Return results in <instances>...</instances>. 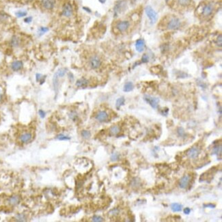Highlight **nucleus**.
Segmentation results:
<instances>
[{"label": "nucleus", "instance_id": "obj_1", "mask_svg": "<svg viewBox=\"0 0 222 222\" xmlns=\"http://www.w3.org/2000/svg\"><path fill=\"white\" fill-rule=\"evenodd\" d=\"M145 12L146 16L149 18L150 24L153 25L157 22L158 19V14L155 10L150 6H148L145 8Z\"/></svg>", "mask_w": 222, "mask_h": 222}, {"label": "nucleus", "instance_id": "obj_2", "mask_svg": "<svg viewBox=\"0 0 222 222\" xmlns=\"http://www.w3.org/2000/svg\"><path fill=\"white\" fill-rule=\"evenodd\" d=\"M181 22L179 18L174 17L171 18L169 21L167 23V28L169 30H178L181 27Z\"/></svg>", "mask_w": 222, "mask_h": 222}, {"label": "nucleus", "instance_id": "obj_3", "mask_svg": "<svg viewBox=\"0 0 222 222\" xmlns=\"http://www.w3.org/2000/svg\"><path fill=\"white\" fill-rule=\"evenodd\" d=\"M186 154H187V156L189 159H196L200 155V148L198 147V146H193V147L190 148L189 149L187 150Z\"/></svg>", "mask_w": 222, "mask_h": 222}, {"label": "nucleus", "instance_id": "obj_4", "mask_svg": "<svg viewBox=\"0 0 222 222\" xmlns=\"http://www.w3.org/2000/svg\"><path fill=\"white\" fill-rule=\"evenodd\" d=\"M101 60H100V58L98 56H92L90 58L89 64L92 69H98L101 66Z\"/></svg>", "mask_w": 222, "mask_h": 222}, {"label": "nucleus", "instance_id": "obj_5", "mask_svg": "<svg viewBox=\"0 0 222 222\" xmlns=\"http://www.w3.org/2000/svg\"><path fill=\"white\" fill-rule=\"evenodd\" d=\"M144 100H145L148 104H149L152 108H157L159 102V99L158 98L153 97V96H151L150 95H144Z\"/></svg>", "mask_w": 222, "mask_h": 222}, {"label": "nucleus", "instance_id": "obj_6", "mask_svg": "<svg viewBox=\"0 0 222 222\" xmlns=\"http://www.w3.org/2000/svg\"><path fill=\"white\" fill-rule=\"evenodd\" d=\"M62 14L64 17L70 18L73 14V8L70 3L64 4L62 8Z\"/></svg>", "mask_w": 222, "mask_h": 222}, {"label": "nucleus", "instance_id": "obj_7", "mask_svg": "<svg viewBox=\"0 0 222 222\" xmlns=\"http://www.w3.org/2000/svg\"><path fill=\"white\" fill-rule=\"evenodd\" d=\"M56 0H41V5L44 9L51 10L55 8Z\"/></svg>", "mask_w": 222, "mask_h": 222}, {"label": "nucleus", "instance_id": "obj_8", "mask_svg": "<svg viewBox=\"0 0 222 222\" xmlns=\"http://www.w3.org/2000/svg\"><path fill=\"white\" fill-rule=\"evenodd\" d=\"M126 2L125 1H120L117 3L114 6V16H116L118 15V14H120L122 12L123 10H125L126 8Z\"/></svg>", "mask_w": 222, "mask_h": 222}, {"label": "nucleus", "instance_id": "obj_9", "mask_svg": "<svg viewBox=\"0 0 222 222\" xmlns=\"http://www.w3.org/2000/svg\"><path fill=\"white\" fill-rule=\"evenodd\" d=\"M190 181H191V176L189 175H188V174L184 175L179 181V187L183 189H186V188L188 187V185H189Z\"/></svg>", "mask_w": 222, "mask_h": 222}, {"label": "nucleus", "instance_id": "obj_10", "mask_svg": "<svg viewBox=\"0 0 222 222\" xmlns=\"http://www.w3.org/2000/svg\"><path fill=\"white\" fill-rule=\"evenodd\" d=\"M130 27V23L129 21H120L116 24V28L121 32L127 31Z\"/></svg>", "mask_w": 222, "mask_h": 222}, {"label": "nucleus", "instance_id": "obj_11", "mask_svg": "<svg viewBox=\"0 0 222 222\" xmlns=\"http://www.w3.org/2000/svg\"><path fill=\"white\" fill-rule=\"evenodd\" d=\"M95 118L100 122H106L109 118V115L105 111H100L96 114Z\"/></svg>", "mask_w": 222, "mask_h": 222}, {"label": "nucleus", "instance_id": "obj_12", "mask_svg": "<svg viewBox=\"0 0 222 222\" xmlns=\"http://www.w3.org/2000/svg\"><path fill=\"white\" fill-rule=\"evenodd\" d=\"M213 9H214V6H213L212 4L209 3V4H206V5L203 7V9H202L203 15L205 16H210L211 14L213 13Z\"/></svg>", "mask_w": 222, "mask_h": 222}, {"label": "nucleus", "instance_id": "obj_13", "mask_svg": "<svg viewBox=\"0 0 222 222\" xmlns=\"http://www.w3.org/2000/svg\"><path fill=\"white\" fill-rule=\"evenodd\" d=\"M10 67L13 71H18L21 70L23 67V62L21 60H15V61L12 62Z\"/></svg>", "mask_w": 222, "mask_h": 222}, {"label": "nucleus", "instance_id": "obj_14", "mask_svg": "<svg viewBox=\"0 0 222 222\" xmlns=\"http://www.w3.org/2000/svg\"><path fill=\"white\" fill-rule=\"evenodd\" d=\"M32 139V135L31 133H29V132H27V133H24L21 134L19 137V139L21 142L22 143L26 144V143H28L30 142L31 140Z\"/></svg>", "mask_w": 222, "mask_h": 222}, {"label": "nucleus", "instance_id": "obj_15", "mask_svg": "<svg viewBox=\"0 0 222 222\" xmlns=\"http://www.w3.org/2000/svg\"><path fill=\"white\" fill-rule=\"evenodd\" d=\"M144 49H145V43L144 40L138 39L137 41H136L135 49L137 50V51L140 53V52L144 51Z\"/></svg>", "mask_w": 222, "mask_h": 222}, {"label": "nucleus", "instance_id": "obj_16", "mask_svg": "<svg viewBox=\"0 0 222 222\" xmlns=\"http://www.w3.org/2000/svg\"><path fill=\"white\" fill-rule=\"evenodd\" d=\"M88 83H89V81L88 79L85 78H81L76 81L75 85H76V86L78 88H85L88 85Z\"/></svg>", "mask_w": 222, "mask_h": 222}, {"label": "nucleus", "instance_id": "obj_17", "mask_svg": "<svg viewBox=\"0 0 222 222\" xmlns=\"http://www.w3.org/2000/svg\"><path fill=\"white\" fill-rule=\"evenodd\" d=\"M58 78H59V77H58L57 73H56L53 77V90L56 93V96L57 95L58 92V85H59Z\"/></svg>", "mask_w": 222, "mask_h": 222}, {"label": "nucleus", "instance_id": "obj_18", "mask_svg": "<svg viewBox=\"0 0 222 222\" xmlns=\"http://www.w3.org/2000/svg\"><path fill=\"white\" fill-rule=\"evenodd\" d=\"M20 201V197L18 196H13L10 197V198L8 199V203H9L10 205H12V206H16V205L18 204Z\"/></svg>", "mask_w": 222, "mask_h": 222}, {"label": "nucleus", "instance_id": "obj_19", "mask_svg": "<svg viewBox=\"0 0 222 222\" xmlns=\"http://www.w3.org/2000/svg\"><path fill=\"white\" fill-rule=\"evenodd\" d=\"M20 38L17 36H13L10 40V45L13 47H18L20 45Z\"/></svg>", "mask_w": 222, "mask_h": 222}, {"label": "nucleus", "instance_id": "obj_20", "mask_svg": "<svg viewBox=\"0 0 222 222\" xmlns=\"http://www.w3.org/2000/svg\"><path fill=\"white\" fill-rule=\"evenodd\" d=\"M120 132V128L118 125H113L110 129V133L112 135H116Z\"/></svg>", "mask_w": 222, "mask_h": 222}, {"label": "nucleus", "instance_id": "obj_21", "mask_svg": "<svg viewBox=\"0 0 222 222\" xmlns=\"http://www.w3.org/2000/svg\"><path fill=\"white\" fill-rule=\"evenodd\" d=\"M133 88H134L133 83H132L131 81H129V82H127L125 84L124 88H123V91L125 92H129L133 90Z\"/></svg>", "mask_w": 222, "mask_h": 222}, {"label": "nucleus", "instance_id": "obj_22", "mask_svg": "<svg viewBox=\"0 0 222 222\" xmlns=\"http://www.w3.org/2000/svg\"><path fill=\"white\" fill-rule=\"evenodd\" d=\"M171 209L173 212H180L182 210V205L179 203H173L171 204Z\"/></svg>", "mask_w": 222, "mask_h": 222}, {"label": "nucleus", "instance_id": "obj_23", "mask_svg": "<svg viewBox=\"0 0 222 222\" xmlns=\"http://www.w3.org/2000/svg\"><path fill=\"white\" fill-rule=\"evenodd\" d=\"M125 102V97H123V96H122V97L118 98V99L116 100V108L118 109V110H119V109H120L121 107H122V105H124Z\"/></svg>", "mask_w": 222, "mask_h": 222}, {"label": "nucleus", "instance_id": "obj_24", "mask_svg": "<svg viewBox=\"0 0 222 222\" xmlns=\"http://www.w3.org/2000/svg\"><path fill=\"white\" fill-rule=\"evenodd\" d=\"M28 15V12L26 10H19L15 12V16L17 18H23Z\"/></svg>", "mask_w": 222, "mask_h": 222}, {"label": "nucleus", "instance_id": "obj_25", "mask_svg": "<svg viewBox=\"0 0 222 222\" xmlns=\"http://www.w3.org/2000/svg\"><path fill=\"white\" fill-rule=\"evenodd\" d=\"M120 212V210L118 208H114L111 209V210L109 211L108 215L112 217H116L117 216V215H119Z\"/></svg>", "mask_w": 222, "mask_h": 222}, {"label": "nucleus", "instance_id": "obj_26", "mask_svg": "<svg viewBox=\"0 0 222 222\" xmlns=\"http://www.w3.org/2000/svg\"><path fill=\"white\" fill-rule=\"evenodd\" d=\"M213 153L215 155H221V145H217L213 147Z\"/></svg>", "mask_w": 222, "mask_h": 222}, {"label": "nucleus", "instance_id": "obj_27", "mask_svg": "<svg viewBox=\"0 0 222 222\" xmlns=\"http://www.w3.org/2000/svg\"><path fill=\"white\" fill-rule=\"evenodd\" d=\"M15 220L17 221H27V217L26 215L23 213H19L17 214L15 216Z\"/></svg>", "mask_w": 222, "mask_h": 222}, {"label": "nucleus", "instance_id": "obj_28", "mask_svg": "<svg viewBox=\"0 0 222 222\" xmlns=\"http://www.w3.org/2000/svg\"><path fill=\"white\" fill-rule=\"evenodd\" d=\"M48 32H49V28L47 27H40L38 30V34L39 36H41L44 35Z\"/></svg>", "mask_w": 222, "mask_h": 222}, {"label": "nucleus", "instance_id": "obj_29", "mask_svg": "<svg viewBox=\"0 0 222 222\" xmlns=\"http://www.w3.org/2000/svg\"><path fill=\"white\" fill-rule=\"evenodd\" d=\"M69 118L73 121H76L78 119V114L75 111H71L68 114Z\"/></svg>", "mask_w": 222, "mask_h": 222}, {"label": "nucleus", "instance_id": "obj_30", "mask_svg": "<svg viewBox=\"0 0 222 222\" xmlns=\"http://www.w3.org/2000/svg\"><path fill=\"white\" fill-rule=\"evenodd\" d=\"M81 135L84 139H89L91 136V133L89 131H88V130H83L81 131Z\"/></svg>", "mask_w": 222, "mask_h": 222}, {"label": "nucleus", "instance_id": "obj_31", "mask_svg": "<svg viewBox=\"0 0 222 222\" xmlns=\"http://www.w3.org/2000/svg\"><path fill=\"white\" fill-rule=\"evenodd\" d=\"M66 72H67V70L66 68H60V69H58L56 73H57L59 77H63L64 75H66Z\"/></svg>", "mask_w": 222, "mask_h": 222}, {"label": "nucleus", "instance_id": "obj_32", "mask_svg": "<svg viewBox=\"0 0 222 222\" xmlns=\"http://www.w3.org/2000/svg\"><path fill=\"white\" fill-rule=\"evenodd\" d=\"M120 154L118 153V152H114V153H113L112 155H111L110 159L112 161H117L120 159Z\"/></svg>", "mask_w": 222, "mask_h": 222}, {"label": "nucleus", "instance_id": "obj_33", "mask_svg": "<svg viewBox=\"0 0 222 222\" xmlns=\"http://www.w3.org/2000/svg\"><path fill=\"white\" fill-rule=\"evenodd\" d=\"M177 134L180 137H183L184 136H185V130L183 127H179L177 129Z\"/></svg>", "mask_w": 222, "mask_h": 222}, {"label": "nucleus", "instance_id": "obj_34", "mask_svg": "<svg viewBox=\"0 0 222 222\" xmlns=\"http://www.w3.org/2000/svg\"><path fill=\"white\" fill-rule=\"evenodd\" d=\"M92 221L95 222H102L104 221L105 220L102 217L99 216V215H94V216L92 217Z\"/></svg>", "mask_w": 222, "mask_h": 222}, {"label": "nucleus", "instance_id": "obj_35", "mask_svg": "<svg viewBox=\"0 0 222 222\" xmlns=\"http://www.w3.org/2000/svg\"><path fill=\"white\" fill-rule=\"evenodd\" d=\"M57 139H59V140H62V141H63V140H69L70 139V137H68V136H66L64 135V134H60V135H58L57 136Z\"/></svg>", "mask_w": 222, "mask_h": 222}, {"label": "nucleus", "instance_id": "obj_36", "mask_svg": "<svg viewBox=\"0 0 222 222\" xmlns=\"http://www.w3.org/2000/svg\"><path fill=\"white\" fill-rule=\"evenodd\" d=\"M191 1V0H178V1H179V4H180V5H181L183 6H186L189 5Z\"/></svg>", "mask_w": 222, "mask_h": 222}, {"label": "nucleus", "instance_id": "obj_37", "mask_svg": "<svg viewBox=\"0 0 222 222\" xmlns=\"http://www.w3.org/2000/svg\"><path fill=\"white\" fill-rule=\"evenodd\" d=\"M140 184V181L138 179H137V178H135V179H134L133 180V181H132V185H133V187H137V186H139Z\"/></svg>", "mask_w": 222, "mask_h": 222}, {"label": "nucleus", "instance_id": "obj_38", "mask_svg": "<svg viewBox=\"0 0 222 222\" xmlns=\"http://www.w3.org/2000/svg\"><path fill=\"white\" fill-rule=\"evenodd\" d=\"M32 20H33L32 16H26V17L24 18L23 21L24 23H26L29 24V23H32Z\"/></svg>", "mask_w": 222, "mask_h": 222}, {"label": "nucleus", "instance_id": "obj_39", "mask_svg": "<svg viewBox=\"0 0 222 222\" xmlns=\"http://www.w3.org/2000/svg\"><path fill=\"white\" fill-rule=\"evenodd\" d=\"M148 61H149V57L146 54H144L142 58V62L143 63H147Z\"/></svg>", "mask_w": 222, "mask_h": 222}, {"label": "nucleus", "instance_id": "obj_40", "mask_svg": "<svg viewBox=\"0 0 222 222\" xmlns=\"http://www.w3.org/2000/svg\"><path fill=\"white\" fill-rule=\"evenodd\" d=\"M217 44L219 47H221L222 45V37L221 35H219L218 37H217Z\"/></svg>", "mask_w": 222, "mask_h": 222}, {"label": "nucleus", "instance_id": "obj_41", "mask_svg": "<svg viewBox=\"0 0 222 222\" xmlns=\"http://www.w3.org/2000/svg\"><path fill=\"white\" fill-rule=\"evenodd\" d=\"M215 205L212 204V203H208V204H204V208H215Z\"/></svg>", "mask_w": 222, "mask_h": 222}, {"label": "nucleus", "instance_id": "obj_42", "mask_svg": "<svg viewBox=\"0 0 222 222\" xmlns=\"http://www.w3.org/2000/svg\"><path fill=\"white\" fill-rule=\"evenodd\" d=\"M38 114H39L40 116H41V118H44L45 117V116H46V113L45 112H44L43 110H40L38 111Z\"/></svg>", "mask_w": 222, "mask_h": 222}, {"label": "nucleus", "instance_id": "obj_43", "mask_svg": "<svg viewBox=\"0 0 222 222\" xmlns=\"http://www.w3.org/2000/svg\"><path fill=\"white\" fill-rule=\"evenodd\" d=\"M42 79V75L40 74V73H36V81H40Z\"/></svg>", "mask_w": 222, "mask_h": 222}, {"label": "nucleus", "instance_id": "obj_44", "mask_svg": "<svg viewBox=\"0 0 222 222\" xmlns=\"http://www.w3.org/2000/svg\"><path fill=\"white\" fill-rule=\"evenodd\" d=\"M184 213L186 215H189V213H191V208H189V207H187V208H185V209H184Z\"/></svg>", "mask_w": 222, "mask_h": 222}, {"label": "nucleus", "instance_id": "obj_45", "mask_svg": "<svg viewBox=\"0 0 222 222\" xmlns=\"http://www.w3.org/2000/svg\"><path fill=\"white\" fill-rule=\"evenodd\" d=\"M83 9L85 11H86L87 12H88V13H91V12H92V10L90 9L89 8H88V7H83Z\"/></svg>", "mask_w": 222, "mask_h": 222}, {"label": "nucleus", "instance_id": "obj_46", "mask_svg": "<svg viewBox=\"0 0 222 222\" xmlns=\"http://www.w3.org/2000/svg\"><path fill=\"white\" fill-rule=\"evenodd\" d=\"M2 98H3V95H2V92L1 90H0V101L2 100Z\"/></svg>", "mask_w": 222, "mask_h": 222}, {"label": "nucleus", "instance_id": "obj_47", "mask_svg": "<svg viewBox=\"0 0 222 222\" xmlns=\"http://www.w3.org/2000/svg\"><path fill=\"white\" fill-rule=\"evenodd\" d=\"M98 1H99L100 3H101V4H104V3H105L106 0H98Z\"/></svg>", "mask_w": 222, "mask_h": 222}, {"label": "nucleus", "instance_id": "obj_48", "mask_svg": "<svg viewBox=\"0 0 222 222\" xmlns=\"http://www.w3.org/2000/svg\"><path fill=\"white\" fill-rule=\"evenodd\" d=\"M167 1H168V0H167Z\"/></svg>", "mask_w": 222, "mask_h": 222}]
</instances>
